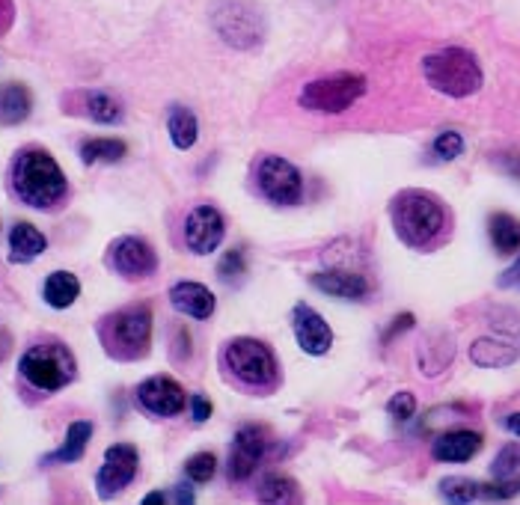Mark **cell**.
<instances>
[{
  "label": "cell",
  "instance_id": "obj_17",
  "mask_svg": "<svg viewBox=\"0 0 520 505\" xmlns=\"http://www.w3.org/2000/svg\"><path fill=\"white\" fill-rule=\"evenodd\" d=\"M312 286L330 298H342V301H360L369 295V283L363 274L354 271H321L312 274Z\"/></svg>",
  "mask_w": 520,
  "mask_h": 505
},
{
  "label": "cell",
  "instance_id": "obj_9",
  "mask_svg": "<svg viewBox=\"0 0 520 505\" xmlns=\"http://www.w3.org/2000/svg\"><path fill=\"white\" fill-rule=\"evenodd\" d=\"M214 27L223 36V42H229L232 48H253L262 39L259 15L238 0H226L214 9Z\"/></svg>",
  "mask_w": 520,
  "mask_h": 505
},
{
  "label": "cell",
  "instance_id": "obj_21",
  "mask_svg": "<svg viewBox=\"0 0 520 505\" xmlns=\"http://www.w3.org/2000/svg\"><path fill=\"white\" fill-rule=\"evenodd\" d=\"M93 440V422H72L66 431V440L57 452L45 455V464H75L84 458L87 443Z\"/></svg>",
  "mask_w": 520,
  "mask_h": 505
},
{
  "label": "cell",
  "instance_id": "obj_8",
  "mask_svg": "<svg viewBox=\"0 0 520 505\" xmlns=\"http://www.w3.org/2000/svg\"><path fill=\"white\" fill-rule=\"evenodd\" d=\"M256 185L262 197L274 205H298L304 197V179L295 164L280 155H265L256 170Z\"/></svg>",
  "mask_w": 520,
  "mask_h": 505
},
{
  "label": "cell",
  "instance_id": "obj_40",
  "mask_svg": "<svg viewBox=\"0 0 520 505\" xmlns=\"http://www.w3.org/2000/svg\"><path fill=\"white\" fill-rule=\"evenodd\" d=\"M170 500H176V503H194L197 497H194V491H191V488L179 485V488L173 491V497H170Z\"/></svg>",
  "mask_w": 520,
  "mask_h": 505
},
{
  "label": "cell",
  "instance_id": "obj_27",
  "mask_svg": "<svg viewBox=\"0 0 520 505\" xmlns=\"http://www.w3.org/2000/svg\"><path fill=\"white\" fill-rule=\"evenodd\" d=\"M440 494H443L449 503H476V500H485V482L449 476V479L440 482Z\"/></svg>",
  "mask_w": 520,
  "mask_h": 505
},
{
  "label": "cell",
  "instance_id": "obj_35",
  "mask_svg": "<svg viewBox=\"0 0 520 505\" xmlns=\"http://www.w3.org/2000/svg\"><path fill=\"white\" fill-rule=\"evenodd\" d=\"M387 410H390V416H396L399 422H408L416 413L414 393H396V396L387 402Z\"/></svg>",
  "mask_w": 520,
  "mask_h": 505
},
{
  "label": "cell",
  "instance_id": "obj_39",
  "mask_svg": "<svg viewBox=\"0 0 520 505\" xmlns=\"http://www.w3.org/2000/svg\"><path fill=\"white\" fill-rule=\"evenodd\" d=\"M500 164H503V167H506L512 176H515V179H520V155H503V158H500Z\"/></svg>",
  "mask_w": 520,
  "mask_h": 505
},
{
  "label": "cell",
  "instance_id": "obj_3",
  "mask_svg": "<svg viewBox=\"0 0 520 505\" xmlns=\"http://www.w3.org/2000/svg\"><path fill=\"white\" fill-rule=\"evenodd\" d=\"M422 75L437 93L449 99H467L482 87V66L467 48H443L428 54L422 60Z\"/></svg>",
  "mask_w": 520,
  "mask_h": 505
},
{
  "label": "cell",
  "instance_id": "obj_38",
  "mask_svg": "<svg viewBox=\"0 0 520 505\" xmlns=\"http://www.w3.org/2000/svg\"><path fill=\"white\" fill-rule=\"evenodd\" d=\"M411 324H414V315H411V312H408V315H399V318H396V324H393V327L387 330L384 342H390V339H393L396 333H402V330H405V327H411Z\"/></svg>",
  "mask_w": 520,
  "mask_h": 505
},
{
  "label": "cell",
  "instance_id": "obj_6",
  "mask_svg": "<svg viewBox=\"0 0 520 505\" xmlns=\"http://www.w3.org/2000/svg\"><path fill=\"white\" fill-rule=\"evenodd\" d=\"M223 363L241 384H250V387L277 384V357L265 342H259L253 336L232 339L223 351Z\"/></svg>",
  "mask_w": 520,
  "mask_h": 505
},
{
  "label": "cell",
  "instance_id": "obj_1",
  "mask_svg": "<svg viewBox=\"0 0 520 505\" xmlns=\"http://www.w3.org/2000/svg\"><path fill=\"white\" fill-rule=\"evenodd\" d=\"M390 217H393V229L396 235L414 247V250H425L434 241H440V235L449 226V211L446 205L437 200L428 191H402L396 194V200L390 205Z\"/></svg>",
  "mask_w": 520,
  "mask_h": 505
},
{
  "label": "cell",
  "instance_id": "obj_11",
  "mask_svg": "<svg viewBox=\"0 0 520 505\" xmlns=\"http://www.w3.org/2000/svg\"><path fill=\"white\" fill-rule=\"evenodd\" d=\"M137 464H140V455L131 443H116L104 452V464L96 476V491L102 500L116 497L119 491H125L134 476H137Z\"/></svg>",
  "mask_w": 520,
  "mask_h": 505
},
{
  "label": "cell",
  "instance_id": "obj_19",
  "mask_svg": "<svg viewBox=\"0 0 520 505\" xmlns=\"http://www.w3.org/2000/svg\"><path fill=\"white\" fill-rule=\"evenodd\" d=\"M48 241L45 235L30 226V223H15L12 232H9V262L12 265H27L33 259H39L45 253Z\"/></svg>",
  "mask_w": 520,
  "mask_h": 505
},
{
  "label": "cell",
  "instance_id": "obj_7",
  "mask_svg": "<svg viewBox=\"0 0 520 505\" xmlns=\"http://www.w3.org/2000/svg\"><path fill=\"white\" fill-rule=\"evenodd\" d=\"M363 93H366V81L360 75L339 72V75H330V78L310 81L301 93V104L307 110H318V113H342Z\"/></svg>",
  "mask_w": 520,
  "mask_h": 505
},
{
  "label": "cell",
  "instance_id": "obj_12",
  "mask_svg": "<svg viewBox=\"0 0 520 505\" xmlns=\"http://www.w3.org/2000/svg\"><path fill=\"white\" fill-rule=\"evenodd\" d=\"M265 449H268V431L262 425H244L235 434V443H232V452H229V464H226L229 479L232 482L250 479L253 470L259 467Z\"/></svg>",
  "mask_w": 520,
  "mask_h": 505
},
{
  "label": "cell",
  "instance_id": "obj_33",
  "mask_svg": "<svg viewBox=\"0 0 520 505\" xmlns=\"http://www.w3.org/2000/svg\"><path fill=\"white\" fill-rule=\"evenodd\" d=\"M214 470H217V458L211 452H200V455L188 458V464H185V473L191 482H211Z\"/></svg>",
  "mask_w": 520,
  "mask_h": 505
},
{
  "label": "cell",
  "instance_id": "obj_16",
  "mask_svg": "<svg viewBox=\"0 0 520 505\" xmlns=\"http://www.w3.org/2000/svg\"><path fill=\"white\" fill-rule=\"evenodd\" d=\"M479 449H482V434L461 428V431H446V434H440V437L434 440V446H431V455H434L437 461H446V464H464V461L476 458Z\"/></svg>",
  "mask_w": 520,
  "mask_h": 505
},
{
  "label": "cell",
  "instance_id": "obj_37",
  "mask_svg": "<svg viewBox=\"0 0 520 505\" xmlns=\"http://www.w3.org/2000/svg\"><path fill=\"white\" fill-rule=\"evenodd\" d=\"M497 283H500V289H520V256L509 271H503V277Z\"/></svg>",
  "mask_w": 520,
  "mask_h": 505
},
{
  "label": "cell",
  "instance_id": "obj_24",
  "mask_svg": "<svg viewBox=\"0 0 520 505\" xmlns=\"http://www.w3.org/2000/svg\"><path fill=\"white\" fill-rule=\"evenodd\" d=\"M42 295H45V303L54 306V309H66L72 303L78 301L81 295V280L69 271H54L45 286H42Z\"/></svg>",
  "mask_w": 520,
  "mask_h": 505
},
{
  "label": "cell",
  "instance_id": "obj_36",
  "mask_svg": "<svg viewBox=\"0 0 520 505\" xmlns=\"http://www.w3.org/2000/svg\"><path fill=\"white\" fill-rule=\"evenodd\" d=\"M191 416H194V422H206L208 416H211V402H208L206 396H194L191 399Z\"/></svg>",
  "mask_w": 520,
  "mask_h": 505
},
{
  "label": "cell",
  "instance_id": "obj_20",
  "mask_svg": "<svg viewBox=\"0 0 520 505\" xmlns=\"http://www.w3.org/2000/svg\"><path fill=\"white\" fill-rule=\"evenodd\" d=\"M520 357V348L506 339H476L470 345V360L482 369H503Z\"/></svg>",
  "mask_w": 520,
  "mask_h": 505
},
{
  "label": "cell",
  "instance_id": "obj_42",
  "mask_svg": "<svg viewBox=\"0 0 520 505\" xmlns=\"http://www.w3.org/2000/svg\"><path fill=\"white\" fill-rule=\"evenodd\" d=\"M170 497H164V494H149L146 500H143V505H155V503H167Z\"/></svg>",
  "mask_w": 520,
  "mask_h": 505
},
{
  "label": "cell",
  "instance_id": "obj_4",
  "mask_svg": "<svg viewBox=\"0 0 520 505\" xmlns=\"http://www.w3.org/2000/svg\"><path fill=\"white\" fill-rule=\"evenodd\" d=\"M99 336L110 357L140 360L149 351V339H152V309L146 303H140V306H125V309L107 315Z\"/></svg>",
  "mask_w": 520,
  "mask_h": 505
},
{
  "label": "cell",
  "instance_id": "obj_13",
  "mask_svg": "<svg viewBox=\"0 0 520 505\" xmlns=\"http://www.w3.org/2000/svg\"><path fill=\"white\" fill-rule=\"evenodd\" d=\"M137 404L155 416H176L185 410L188 396L182 390V384L170 375H155L149 381H143L137 387Z\"/></svg>",
  "mask_w": 520,
  "mask_h": 505
},
{
  "label": "cell",
  "instance_id": "obj_34",
  "mask_svg": "<svg viewBox=\"0 0 520 505\" xmlns=\"http://www.w3.org/2000/svg\"><path fill=\"white\" fill-rule=\"evenodd\" d=\"M434 155L440 158V161H455L461 152H464V137L458 134V131H443L437 140H434Z\"/></svg>",
  "mask_w": 520,
  "mask_h": 505
},
{
  "label": "cell",
  "instance_id": "obj_18",
  "mask_svg": "<svg viewBox=\"0 0 520 505\" xmlns=\"http://www.w3.org/2000/svg\"><path fill=\"white\" fill-rule=\"evenodd\" d=\"M170 303H173L182 315L197 318V321H206V318L214 315V295H211V289H206L203 283H191V280L176 283V286L170 289Z\"/></svg>",
  "mask_w": 520,
  "mask_h": 505
},
{
  "label": "cell",
  "instance_id": "obj_28",
  "mask_svg": "<svg viewBox=\"0 0 520 505\" xmlns=\"http://www.w3.org/2000/svg\"><path fill=\"white\" fill-rule=\"evenodd\" d=\"M446 345H452V336L449 333H431L422 345H419V357L422 354H431V360H422L419 366H422V375H440L449 363H452V357H440V348H446Z\"/></svg>",
  "mask_w": 520,
  "mask_h": 505
},
{
  "label": "cell",
  "instance_id": "obj_30",
  "mask_svg": "<svg viewBox=\"0 0 520 505\" xmlns=\"http://www.w3.org/2000/svg\"><path fill=\"white\" fill-rule=\"evenodd\" d=\"M87 116L99 125H113L122 119V104L107 93H90L87 96Z\"/></svg>",
  "mask_w": 520,
  "mask_h": 505
},
{
  "label": "cell",
  "instance_id": "obj_2",
  "mask_svg": "<svg viewBox=\"0 0 520 505\" xmlns=\"http://www.w3.org/2000/svg\"><path fill=\"white\" fill-rule=\"evenodd\" d=\"M12 191L30 208H54L69 194V182L48 152L27 149L12 164Z\"/></svg>",
  "mask_w": 520,
  "mask_h": 505
},
{
  "label": "cell",
  "instance_id": "obj_5",
  "mask_svg": "<svg viewBox=\"0 0 520 505\" xmlns=\"http://www.w3.org/2000/svg\"><path fill=\"white\" fill-rule=\"evenodd\" d=\"M21 378L42 393H57L75 381V357L63 342H42L21 354Z\"/></svg>",
  "mask_w": 520,
  "mask_h": 505
},
{
  "label": "cell",
  "instance_id": "obj_22",
  "mask_svg": "<svg viewBox=\"0 0 520 505\" xmlns=\"http://www.w3.org/2000/svg\"><path fill=\"white\" fill-rule=\"evenodd\" d=\"M488 235H491L494 250L503 253V256H512V253H518L520 250V220L518 217H512V214H506V211L491 214V220H488Z\"/></svg>",
  "mask_w": 520,
  "mask_h": 505
},
{
  "label": "cell",
  "instance_id": "obj_15",
  "mask_svg": "<svg viewBox=\"0 0 520 505\" xmlns=\"http://www.w3.org/2000/svg\"><path fill=\"white\" fill-rule=\"evenodd\" d=\"M292 327H295V339H298V345L312 354V357H318V354H327L330 351V345H333V330L327 327V321L307 306V303H298L295 309H292Z\"/></svg>",
  "mask_w": 520,
  "mask_h": 505
},
{
  "label": "cell",
  "instance_id": "obj_41",
  "mask_svg": "<svg viewBox=\"0 0 520 505\" xmlns=\"http://www.w3.org/2000/svg\"><path fill=\"white\" fill-rule=\"evenodd\" d=\"M506 428H509L512 434H518L520 437V413H512V416L506 419Z\"/></svg>",
  "mask_w": 520,
  "mask_h": 505
},
{
  "label": "cell",
  "instance_id": "obj_31",
  "mask_svg": "<svg viewBox=\"0 0 520 505\" xmlns=\"http://www.w3.org/2000/svg\"><path fill=\"white\" fill-rule=\"evenodd\" d=\"M244 271H247L244 250H229V253H223V259H220V265H217V274H220L223 283L235 286V283L244 277Z\"/></svg>",
  "mask_w": 520,
  "mask_h": 505
},
{
  "label": "cell",
  "instance_id": "obj_26",
  "mask_svg": "<svg viewBox=\"0 0 520 505\" xmlns=\"http://www.w3.org/2000/svg\"><path fill=\"white\" fill-rule=\"evenodd\" d=\"M128 152V146L122 140H113V137H96V140H87L81 146V161L84 164H113V161H122Z\"/></svg>",
  "mask_w": 520,
  "mask_h": 505
},
{
  "label": "cell",
  "instance_id": "obj_25",
  "mask_svg": "<svg viewBox=\"0 0 520 505\" xmlns=\"http://www.w3.org/2000/svg\"><path fill=\"white\" fill-rule=\"evenodd\" d=\"M167 128H170V140L176 149H191L200 137V122L197 116L185 107V104H173L170 116H167Z\"/></svg>",
  "mask_w": 520,
  "mask_h": 505
},
{
  "label": "cell",
  "instance_id": "obj_32",
  "mask_svg": "<svg viewBox=\"0 0 520 505\" xmlns=\"http://www.w3.org/2000/svg\"><path fill=\"white\" fill-rule=\"evenodd\" d=\"M518 470H520V443H509V446H503V452L497 455L491 473H494V479H506V476H515Z\"/></svg>",
  "mask_w": 520,
  "mask_h": 505
},
{
  "label": "cell",
  "instance_id": "obj_23",
  "mask_svg": "<svg viewBox=\"0 0 520 505\" xmlns=\"http://www.w3.org/2000/svg\"><path fill=\"white\" fill-rule=\"evenodd\" d=\"M33 96L21 84H6L0 87V125H18L30 116Z\"/></svg>",
  "mask_w": 520,
  "mask_h": 505
},
{
  "label": "cell",
  "instance_id": "obj_14",
  "mask_svg": "<svg viewBox=\"0 0 520 505\" xmlns=\"http://www.w3.org/2000/svg\"><path fill=\"white\" fill-rule=\"evenodd\" d=\"M223 235H226V223H223V214L214 205L194 208L185 220V244L200 256L214 253L220 247Z\"/></svg>",
  "mask_w": 520,
  "mask_h": 505
},
{
  "label": "cell",
  "instance_id": "obj_29",
  "mask_svg": "<svg viewBox=\"0 0 520 505\" xmlns=\"http://www.w3.org/2000/svg\"><path fill=\"white\" fill-rule=\"evenodd\" d=\"M259 500L262 503H298V485L289 476H265L262 488H259Z\"/></svg>",
  "mask_w": 520,
  "mask_h": 505
},
{
  "label": "cell",
  "instance_id": "obj_10",
  "mask_svg": "<svg viewBox=\"0 0 520 505\" xmlns=\"http://www.w3.org/2000/svg\"><path fill=\"white\" fill-rule=\"evenodd\" d=\"M110 268L116 274H122L125 280H143V277H152L158 271V256L152 250L149 241L137 238V235H125V238H116L110 244V256H107Z\"/></svg>",
  "mask_w": 520,
  "mask_h": 505
}]
</instances>
